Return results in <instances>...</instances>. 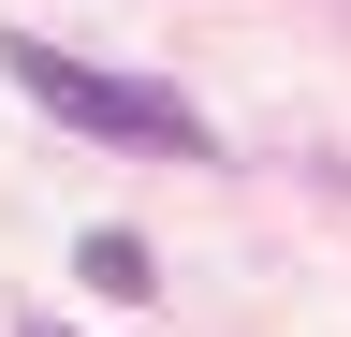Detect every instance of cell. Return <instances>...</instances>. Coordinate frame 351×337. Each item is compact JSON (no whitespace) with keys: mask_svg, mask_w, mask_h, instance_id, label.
I'll list each match as a JSON object with an SVG mask.
<instances>
[{"mask_svg":"<svg viewBox=\"0 0 351 337\" xmlns=\"http://www.w3.org/2000/svg\"><path fill=\"white\" fill-rule=\"evenodd\" d=\"M15 337H73V323H15Z\"/></svg>","mask_w":351,"mask_h":337,"instance_id":"3","label":"cell"},{"mask_svg":"<svg viewBox=\"0 0 351 337\" xmlns=\"http://www.w3.org/2000/svg\"><path fill=\"white\" fill-rule=\"evenodd\" d=\"M73 264H88V293H117V308H147V293H161V264H147V235H117V220L88 235Z\"/></svg>","mask_w":351,"mask_h":337,"instance_id":"2","label":"cell"},{"mask_svg":"<svg viewBox=\"0 0 351 337\" xmlns=\"http://www.w3.org/2000/svg\"><path fill=\"white\" fill-rule=\"evenodd\" d=\"M0 73L59 117V132H103V147H132V161H205L219 132L176 89H147V73H103V59H73V45H44V30H0Z\"/></svg>","mask_w":351,"mask_h":337,"instance_id":"1","label":"cell"}]
</instances>
